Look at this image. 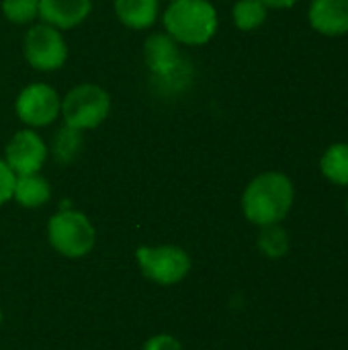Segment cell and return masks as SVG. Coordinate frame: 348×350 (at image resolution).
<instances>
[{
	"instance_id": "21",
	"label": "cell",
	"mask_w": 348,
	"mask_h": 350,
	"mask_svg": "<svg viewBox=\"0 0 348 350\" xmlns=\"http://www.w3.org/2000/svg\"><path fill=\"white\" fill-rule=\"evenodd\" d=\"M269 10L271 8H275V10H285V8H291V6H295L299 0H260Z\"/></svg>"
},
{
	"instance_id": "8",
	"label": "cell",
	"mask_w": 348,
	"mask_h": 350,
	"mask_svg": "<svg viewBox=\"0 0 348 350\" xmlns=\"http://www.w3.org/2000/svg\"><path fill=\"white\" fill-rule=\"evenodd\" d=\"M14 113L31 129L47 127L62 115V96L45 82H33L18 92Z\"/></svg>"
},
{
	"instance_id": "17",
	"label": "cell",
	"mask_w": 348,
	"mask_h": 350,
	"mask_svg": "<svg viewBox=\"0 0 348 350\" xmlns=\"http://www.w3.org/2000/svg\"><path fill=\"white\" fill-rule=\"evenodd\" d=\"M2 14L14 25H29L39 18V0H2Z\"/></svg>"
},
{
	"instance_id": "4",
	"label": "cell",
	"mask_w": 348,
	"mask_h": 350,
	"mask_svg": "<svg viewBox=\"0 0 348 350\" xmlns=\"http://www.w3.org/2000/svg\"><path fill=\"white\" fill-rule=\"evenodd\" d=\"M47 242L64 258H84L96 244V230L82 211L62 209L47 221Z\"/></svg>"
},
{
	"instance_id": "12",
	"label": "cell",
	"mask_w": 348,
	"mask_h": 350,
	"mask_svg": "<svg viewBox=\"0 0 348 350\" xmlns=\"http://www.w3.org/2000/svg\"><path fill=\"white\" fill-rule=\"evenodd\" d=\"M117 18L135 31L150 29L160 12V0H113Z\"/></svg>"
},
{
	"instance_id": "5",
	"label": "cell",
	"mask_w": 348,
	"mask_h": 350,
	"mask_svg": "<svg viewBox=\"0 0 348 350\" xmlns=\"http://www.w3.org/2000/svg\"><path fill=\"white\" fill-rule=\"evenodd\" d=\"M111 113V96L105 88L92 82H84L68 90L62 98L64 123L76 131L96 129Z\"/></svg>"
},
{
	"instance_id": "1",
	"label": "cell",
	"mask_w": 348,
	"mask_h": 350,
	"mask_svg": "<svg viewBox=\"0 0 348 350\" xmlns=\"http://www.w3.org/2000/svg\"><path fill=\"white\" fill-rule=\"evenodd\" d=\"M293 203L295 185L285 172L279 170H267L256 174L246 185L240 199L244 217L256 228L281 224L291 213Z\"/></svg>"
},
{
	"instance_id": "9",
	"label": "cell",
	"mask_w": 348,
	"mask_h": 350,
	"mask_svg": "<svg viewBox=\"0 0 348 350\" xmlns=\"http://www.w3.org/2000/svg\"><path fill=\"white\" fill-rule=\"evenodd\" d=\"M47 154L49 150L43 137L35 129L25 127L8 139L4 148V162L16 176L35 174L43 168Z\"/></svg>"
},
{
	"instance_id": "22",
	"label": "cell",
	"mask_w": 348,
	"mask_h": 350,
	"mask_svg": "<svg viewBox=\"0 0 348 350\" xmlns=\"http://www.w3.org/2000/svg\"><path fill=\"white\" fill-rule=\"evenodd\" d=\"M2 320H4V316H2V308H0V326H2Z\"/></svg>"
},
{
	"instance_id": "14",
	"label": "cell",
	"mask_w": 348,
	"mask_h": 350,
	"mask_svg": "<svg viewBox=\"0 0 348 350\" xmlns=\"http://www.w3.org/2000/svg\"><path fill=\"white\" fill-rule=\"evenodd\" d=\"M322 176L336 187L348 189V142L330 144L320 158Z\"/></svg>"
},
{
	"instance_id": "20",
	"label": "cell",
	"mask_w": 348,
	"mask_h": 350,
	"mask_svg": "<svg viewBox=\"0 0 348 350\" xmlns=\"http://www.w3.org/2000/svg\"><path fill=\"white\" fill-rule=\"evenodd\" d=\"M142 350H183V345L172 334H156L144 342Z\"/></svg>"
},
{
	"instance_id": "18",
	"label": "cell",
	"mask_w": 348,
	"mask_h": 350,
	"mask_svg": "<svg viewBox=\"0 0 348 350\" xmlns=\"http://www.w3.org/2000/svg\"><path fill=\"white\" fill-rule=\"evenodd\" d=\"M78 148H80V131H76V129L64 125V127L57 131L55 139H53V154H55V158H57L59 162L68 164V162H72L74 156L78 154Z\"/></svg>"
},
{
	"instance_id": "10",
	"label": "cell",
	"mask_w": 348,
	"mask_h": 350,
	"mask_svg": "<svg viewBox=\"0 0 348 350\" xmlns=\"http://www.w3.org/2000/svg\"><path fill=\"white\" fill-rule=\"evenodd\" d=\"M310 27L324 37L348 33V0H312L308 6Z\"/></svg>"
},
{
	"instance_id": "11",
	"label": "cell",
	"mask_w": 348,
	"mask_h": 350,
	"mask_svg": "<svg viewBox=\"0 0 348 350\" xmlns=\"http://www.w3.org/2000/svg\"><path fill=\"white\" fill-rule=\"evenodd\" d=\"M92 0H39V18L59 31L74 29L88 18Z\"/></svg>"
},
{
	"instance_id": "23",
	"label": "cell",
	"mask_w": 348,
	"mask_h": 350,
	"mask_svg": "<svg viewBox=\"0 0 348 350\" xmlns=\"http://www.w3.org/2000/svg\"><path fill=\"white\" fill-rule=\"evenodd\" d=\"M345 207H347V213H348V195H347V201H345Z\"/></svg>"
},
{
	"instance_id": "3",
	"label": "cell",
	"mask_w": 348,
	"mask_h": 350,
	"mask_svg": "<svg viewBox=\"0 0 348 350\" xmlns=\"http://www.w3.org/2000/svg\"><path fill=\"white\" fill-rule=\"evenodd\" d=\"M144 59L154 80L166 92L180 90L183 86L191 82L193 68L187 62V57L180 53L178 43L166 33H156L146 39Z\"/></svg>"
},
{
	"instance_id": "24",
	"label": "cell",
	"mask_w": 348,
	"mask_h": 350,
	"mask_svg": "<svg viewBox=\"0 0 348 350\" xmlns=\"http://www.w3.org/2000/svg\"><path fill=\"white\" fill-rule=\"evenodd\" d=\"M168 2H170V0H168Z\"/></svg>"
},
{
	"instance_id": "7",
	"label": "cell",
	"mask_w": 348,
	"mask_h": 350,
	"mask_svg": "<svg viewBox=\"0 0 348 350\" xmlns=\"http://www.w3.org/2000/svg\"><path fill=\"white\" fill-rule=\"evenodd\" d=\"M23 53L33 70L55 72L68 59V43L59 29L47 23H39L25 33Z\"/></svg>"
},
{
	"instance_id": "19",
	"label": "cell",
	"mask_w": 348,
	"mask_h": 350,
	"mask_svg": "<svg viewBox=\"0 0 348 350\" xmlns=\"http://www.w3.org/2000/svg\"><path fill=\"white\" fill-rule=\"evenodd\" d=\"M14 180H16V174L8 168L4 158H0V205L8 203L12 199Z\"/></svg>"
},
{
	"instance_id": "13",
	"label": "cell",
	"mask_w": 348,
	"mask_h": 350,
	"mask_svg": "<svg viewBox=\"0 0 348 350\" xmlns=\"http://www.w3.org/2000/svg\"><path fill=\"white\" fill-rule=\"evenodd\" d=\"M12 199L21 207H27V209L43 207L51 199V185L39 172H35V174H21L14 180Z\"/></svg>"
},
{
	"instance_id": "6",
	"label": "cell",
	"mask_w": 348,
	"mask_h": 350,
	"mask_svg": "<svg viewBox=\"0 0 348 350\" xmlns=\"http://www.w3.org/2000/svg\"><path fill=\"white\" fill-rule=\"evenodd\" d=\"M135 260L146 279L156 285H176L180 283L193 267V260L187 250L180 246H139L135 250Z\"/></svg>"
},
{
	"instance_id": "16",
	"label": "cell",
	"mask_w": 348,
	"mask_h": 350,
	"mask_svg": "<svg viewBox=\"0 0 348 350\" xmlns=\"http://www.w3.org/2000/svg\"><path fill=\"white\" fill-rule=\"evenodd\" d=\"M289 248H291V240H289V234L285 232V228L281 224L260 228L258 250L267 258H283L289 252Z\"/></svg>"
},
{
	"instance_id": "2",
	"label": "cell",
	"mask_w": 348,
	"mask_h": 350,
	"mask_svg": "<svg viewBox=\"0 0 348 350\" xmlns=\"http://www.w3.org/2000/svg\"><path fill=\"white\" fill-rule=\"evenodd\" d=\"M162 23L166 35L178 45H205L209 43L219 27V16L209 0H170Z\"/></svg>"
},
{
	"instance_id": "15",
	"label": "cell",
	"mask_w": 348,
	"mask_h": 350,
	"mask_svg": "<svg viewBox=\"0 0 348 350\" xmlns=\"http://www.w3.org/2000/svg\"><path fill=\"white\" fill-rule=\"evenodd\" d=\"M267 16H269V8L260 0H236V4L232 8L234 25L244 33L260 29L265 25Z\"/></svg>"
}]
</instances>
